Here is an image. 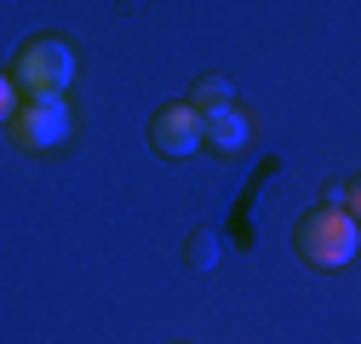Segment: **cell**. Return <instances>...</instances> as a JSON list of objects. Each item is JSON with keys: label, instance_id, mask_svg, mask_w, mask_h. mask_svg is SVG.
Returning <instances> with one entry per match:
<instances>
[{"label": "cell", "instance_id": "1", "mask_svg": "<svg viewBox=\"0 0 361 344\" xmlns=\"http://www.w3.org/2000/svg\"><path fill=\"white\" fill-rule=\"evenodd\" d=\"M293 241H298V258H304V264L338 270V264H350V258L361 252V224H355L350 207H315V212L298 219Z\"/></svg>", "mask_w": 361, "mask_h": 344}, {"label": "cell", "instance_id": "2", "mask_svg": "<svg viewBox=\"0 0 361 344\" xmlns=\"http://www.w3.org/2000/svg\"><path fill=\"white\" fill-rule=\"evenodd\" d=\"M12 80H18V92H29V98L63 92V86L75 80V47H69V40H58V35L29 40V47L12 58Z\"/></svg>", "mask_w": 361, "mask_h": 344}, {"label": "cell", "instance_id": "3", "mask_svg": "<svg viewBox=\"0 0 361 344\" xmlns=\"http://www.w3.org/2000/svg\"><path fill=\"white\" fill-rule=\"evenodd\" d=\"M69 126H75V109H69L63 92H52V98H23V109L12 115V144L29 149V155H40V149H58V144L69 138Z\"/></svg>", "mask_w": 361, "mask_h": 344}, {"label": "cell", "instance_id": "4", "mask_svg": "<svg viewBox=\"0 0 361 344\" xmlns=\"http://www.w3.org/2000/svg\"><path fill=\"white\" fill-rule=\"evenodd\" d=\"M149 144H155L161 155H195V149H207V144H201V115H195L190 104H166V109L149 121Z\"/></svg>", "mask_w": 361, "mask_h": 344}, {"label": "cell", "instance_id": "5", "mask_svg": "<svg viewBox=\"0 0 361 344\" xmlns=\"http://www.w3.org/2000/svg\"><path fill=\"white\" fill-rule=\"evenodd\" d=\"M201 144H207L212 155H241V149H247V115H241V109L201 115Z\"/></svg>", "mask_w": 361, "mask_h": 344}, {"label": "cell", "instance_id": "6", "mask_svg": "<svg viewBox=\"0 0 361 344\" xmlns=\"http://www.w3.org/2000/svg\"><path fill=\"white\" fill-rule=\"evenodd\" d=\"M190 109L195 115H218V109H235V86L224 75H201L195 92H190Z\"/></svg>", "mask_w": 361, "mask_h": 344}, {"label": "cell", "instance_id": "7", "mask_svg": "<svg viewBox=\"0 0 361 344\" xmlns=\"http://www.w3.org/2000/svg\"><path fill=\"white\" fill-rule=\"evenodd\" d=\"M218 258H224V235L201 224V230L190 235V270H212V264H218Z\"/></svg>", "mask_w": 361, "mask_h": 344}, {"label": "cell", "instance_id": "8", "mask_svg": "<svg viewBox=\"0 0 361 344\" xmlns=\"http://www.w3.org/2000/svg\"><path fill=\"white\" fill-rule=\"evenodd\" d=\"M350 212H355V224H361V172H355V184H350Z\"/></svg>", "mask_w": 361, "mask_h": 344}]
</instances>
